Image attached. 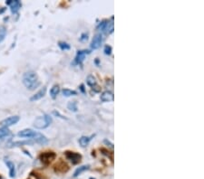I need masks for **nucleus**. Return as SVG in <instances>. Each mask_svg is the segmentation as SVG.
Instances as JSON below:
<instances>
[{"mask_svg":"<svg viewBox=\"0 0 204 179\" xmlns=\"http://www.w3.org/2000/svg\"><path fill=\"white\" fill-rule=\"evenodd\" d=\"M35 134H36L35 131L29 130V129H26V130L19 131L17 135H18V137H21V138H33L35 136Z\"/></svg>","mask_w":204,"mask_h":179,"instance_id":"f8f14e48","label":"nucleus"},{"mask_svg":"<svg viewBox=\"0 0 204 179\" xmlns=\"http://www.w3.org/2000/svg\"><path fill=\"white\" fill-rule=\"evenodd\" d=\"M62 93L65 97H70V96H76V95H77V92L76 91H73V90H70V89H64L63 91H62Z\"/></svg>","mask_w":204,"mask_h":179,"instance_id":"aec40b11","label":"nucleus"},{"mask_svg":"<svg viewBox=\"0 0 204 179\" xmlns=\"http://www.w3.org/2000/svg\"><path fill=\"white\" fill-rule=\"evenodd\" d=\"M19 119H20V118L18 116H12V117L7 118L4 120H2L1 122H0V125L5 127V128H7V127L13 126V125L16 124L18 121H19Z\"/></svg>","mask_w":204,"mask_h":179,"instance_id":"39448f33","label":"nucleus"},{"mask_svg":"<svg viewBox=\"0 0 204 179\" xmlns=\"http://www.w3.org/2000/svg\"><path fill=\"white\" fill-rule=\"evenodd\" d=\"M7 5H8L11 8V12L13 14H15L18 12V10H19L22 7V4L20 1H18V0H7V1L6 2Z\"/></svg>","mask_w":204,"mask_h":179,"instance_id":"423d86ee","label":"nucleus"},{"mask_svg":"<svg viewBox=\"0 0 204 179\" xmlns=\"http://www.w3.org/2000/svg\"><path fill=\"white\" fill-rule=\"evenodd\" d=\"M58 45H59L60 49L63 50V51H66V50H69L71 48L70 45L67 43H65V42H59L58 43Z\"/></svg>","mask_w":204,"mask_h":179,"instance_id":"b1692460","label":"nucleus"},{"mask_svg":"<svg viewBox=\"0 0 204 179\" xmlns=\"http://www.w3.org/2000/svg\"><path fill=\"white\" fill-rule=\"evenodd\" d=\"M86 83H87L89 86H91V87H92V86H95V85L97 84L95 78L94 76H92V75H89V76L87 77V79H86Z\"/></svg>","mask_w":204,"mask_h":179,"instance_id":"4be33fe9","label":"nucleus"},{"mask_svg":"<svg viewBox=\"0 0 204 179\" xmlns=\"http://www.w3.org/2000/svg\"><path fill=\"white\" fill-rule=\"evenodd\" d=\"M102 43H103V35L101 33H96L92 40L91 48L94 50L98 49L102 45Z\"/></svg>","mask_w":204,"mask_h":179,"instance_id":"0eeeda50","label":"nucleus"},{"mask_svg":"<svg viewBox=\"0 0 204 179\" xmlns=\"http://www.w3.org/2000/svg\"><path fill=\"white\" fill-rule=\"evenodd\" d=\"M51 123H52V117L45 114L42 117H38L35 119V120L34 121V127L38 130H43L47 128Z\"/></svg>","mask_w":204,"mask_h":179,"instance_id":"f03ea898","label":"nucleus"},{"mask_svg":"<svg viewBox=\"0 0 204 179\" xmlns=\"http://www.w3.org/2000/svg\"><path fill=\"white\" fill-rule=\"evenodd\" d=\"M23 84L30 91L36 89L39 85L40 82L38 81V76L34 71H26L23 75Z\"/></svg>","mask_w":204,"mask_h":179,"instance_id":"f257e3e1","label":"nucleus"},{"mask_svg":"<svg viewBox=\"0 0 204 179\" xmlns=\"http://www.w3.org/2000/svg\"><path fill=\"white\" fill-rule=\"evenodd\" d=\"M32 141L28 140V141H17V142H13L11 143V144L8 145V147H19V146H22V145H28V144H32Z\"/></svg>","mask_w":204,"mask_h":179,"instance_id":"6ab92c4d","label":"nucleus"},{"mask_svg":"<svg viewBox=\"0 0 204 179\" xmlns=\"http://www.w3.org/2000/svg\"><path fill=\"white\" fill-rule=\"evenodd\" d=\"M114 30V17H112L111 18V21L109 20H106L105 22V25L103 28V31L104 33L106 34H110V33H112Z\"/></svg>","mask_w":204,"mask_h":179,"instance_id":"1a4fd4ad","label":"nucleus"},{"mask_svg":"<svg viewBox=\"0 0 204 179\" xmlns=\"http://www.w3.org/2000/svg\"><path fill=\"white\" fill-rule=\"evenodd\" d=\"M91 179H92V178H91Z\"/></svg>","mask_w":204,"mask_h":179,"instance_id":"c756f323","label":"nucleus"},{"mask_svg":"<svg viewBox=\"0 0 204 179\" xmlns=\"http://www.w3.org/2000/svg\"><path fill=\"white\" fill-rule=\"evenodd\" d=\"M67 108L73 112H76L77 111V104L76 101H70L67 105Z\"/></svg>","mask_w":204,"mask_h":179,"instance_id":"5701e85b","label":"nucleus"},{"mask_svg":"<svg viewBox=\"0 0 204 179\" xmlns=\"http://www.w3.org/2000/svg\"><path fill=\"white\" fill-rule=\"evenodd\" d=\"M5 163H6V165H7V167H8V169H9V175H10V177H15V165H14V163L13 162H11V161H9V160H6L5 161Z\"/></svg>","mask_w":204,"mask_h":179,"instance_id":"2eb2a0df","label":"nucleus"},{"mask_svg":"<svg viewBox=\"0 0 204 179\" xmlns=\"http://www.w3.org/2000/svg\"><path fill=\"white\" fill-rule=\"evenodd\" d=\"M104 143H105V144H107V145H110V147H111V148H114V144H113V143H111L109 140H107V139H104Z\"/></svg>","mask_w":204,"mask_h":179,"instance_id":"cd10ccee","label":"nucleus"},{"mask_svg":"<svg viewBox=\"0 0 204 179\" xmlns=\"http://www.w3.org/2000/svg\"><path fill=\"white\" fill-rule=\"evenodd\" d=\"M89 167H90L89 165H85V166H82V167H78V168L75 171V173H73V177H77V176L80 175L82 173H84V171L88 170Z\"/></svg>","mask_w":204,"mask_h":179,"instance_id":"f3484780","label":"nucleus"},{"mask_svg":"<svg viewBox=\"0 0 204 179\" xmlns=\"http://www.w3.org/2000/svg\"><path fill=\"white\" fill-rule=\"evenodd\" d=\"M8 136H11V132L7 128H5V127L0 128V138H4Z\"/></svg>","mask_w":204,"mask_h":179,"instance_id":"a211bd4d","label":"nucleus"},{"mask_svg":"<svg viewBox=\"0 0 204 179\" xmlns=\"http://www.w3.org/2000/svg\"><path fill=\"white\" fill-rule=\"evenodd\" d=\"M34 141L36 142V143H38V144H41V145H45L47 144V142H48V139L41 133H37L36 132L35 136L33 138Z\"/></svg>","mask_w":204,"mask_h":179,"instance_id":"9b49d317","label":"nucleus"},{"mask_svg":"<svg viewBox=\"0 0 204 179\" xmlns=\"http://www.w3.org/2000/svg\"><path fill=\"white\" fill-rule=\"evenodd\" d=\"M104 53L106 55H110L111 53H112V47H111L110 45H106L104 47Z\"/></svg>","mask_w":204,"mask_h":179,"instance_id":"393cba45","label":"nucleus"},{"mask_svg":"<svg viewBox=\"0 0 204 179\" xmlns=\"http://www.w3.org/2000/svg\"><path fill=\"white\" fill-rule=\"evenodd\" d=\"M60 92V87L59 85H54L51 90H50V95L53 99H55L57 96L58 95V93Z\"/></svg>","mask_w":204,"mask_h":179,"instance_id":"dca6fc26","label":"nucleus"},{"mask_svg":"<svg viewBox=\"0 0 204 179\" xmlns=\"http://www.w3.org/2000/svg\"><path fill=\"white\" fill-rule=\"evenodd\" d=\"M92 91H94L95 92H101V88H100V86H99L98 84H96V85H95V86H92Z\"/></svg>","mask_w":204,"mask_h":179,"instance_id":"a878e982","label":"nucleus"},{"mask_svg":"<svg viewBox=\"0 0 204 179\" xmlns=\"http://www.w3.org/2000/svg\"><path fill=\"white\" fill-rule=\"evenodd\" d=\"M45 92H46V87H44L39 92H37L34 95H33L30 98V101H34V100H38L42 99L45 95Z\"/></svg>","mask_w":204,"mask_h":179,"instance_id":"ddd939ff","label":"nucleus"},{"mask_svg":"<svg viewBox=\"0 0 204 179\" xmlns=\"http://www.w3.org/2000/svg\"><path fill=\"white\" fill-rule=\"evenodd\" d=\"M81 91H82L83 92H84V85H83V84L81 85Z\"/></svg>","mask_w":204,"mask_h":179,"instance_id":"c85d7f7f","label":"nucleus"},{"mask_svg":"<svg viewBox=\"0 0 204 179\" xmlns=\"http://www.w3.org/2000/svg\"><path fill=\"white\" fill-rule=\"evenodd\" d=\"M7 35V27L5 25H0V43L3 42Z\"/></svg>","mask_w":204,"mask_h":179,"instance_id":"412c9836","label":"nucleus"},{"mask_svg":"<svg viewBox=\"0 0 204 179\" xmlns=\"http://www.w3.org/2000/svg\"><path fill=\"white\" fill-rule=\"evenodd\" d=\"M65 156H66L67 159H69L72 164L76 165L78 163L81 162L82 160V156L76 152H73V151H65Z\"/></svg>","mask_w":204,"mask_h":179,"instance_id":"7ed1b4c3","label":"nucleus"},{"mask_svg":"<svg viewBox=\"0 0 204 179\" xmlns=\"http://www.w3.org/2000/svg\"><path fill=\"white\" fill-rule=\"evenodd\" d=\"M101 100L103 102H109V101H113L114 99V93L110 91H105L101 94Z\"/></svg>","mask_w":204,"mask_h":179,"instance_id":"9d476101","label":"nucleus"},{"mask_svg":"<svg viewBox=\"0 0 204 179\" xmlns=\"http://www.w3.org/2000/svg\"><path fill=\"white\" fill-rule=\"evenodd\" d=\"M55 156H55V154L54 152H45L40 155L39 158L44 165H48L55 158Z\"/></svg>","mask_w":204,"mask_h":179,"instance_id":"20e7f679","label":"nucleus"},{"mask_svg":"<svg viewBox=\"0 0 204 179\" xmlns=\"http://www.w3.org/2000/svg\"><path fill=\"white\" fill-rule=\"evenodd\" d=\"M87 39H88V34L87 33H83L81 38H80V41H85Z\"/></svg>","mask_w":204,"mask_h":179,"instance_id":"bb28decb","label":"nucleus"},{"mask_svg":"<svg viewBox=\"0 0 204 179\" xmlns=\"http://www.w3.org/2000/svg\"><path fill=\"white\" fill-rule=\"evenodd\" d=\"M95 135H92L90 137H87V136H83L79 138V144L81 145V147L83 148H85L88 146V144L90 143V141L92 140V138H94Z\"/></svg>","mask_w":204,"mask_h":179,"instance_id":"4468645a","label":"nucleus"},{"mask_svg":"<svg viewBox=\"0 0 204 179\" xmlns=\"http://www.w3.org/2000/svg\"><path fill=\"white\" fill-rule=\"evenodd\" d=\"M90 53V51L89 50H82V51H78L77 52V55H76V64H79V65H82L83 64V61L86 55H89Z\"/></svg>","mask_w":204,"mask_h":179,"instance_id":"6e6552de","label":"nucleus"}]
</instances>
